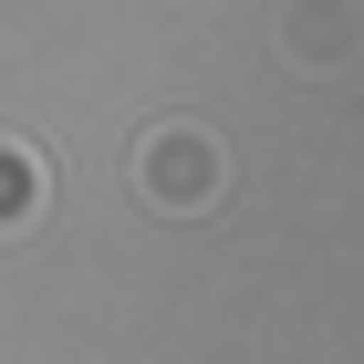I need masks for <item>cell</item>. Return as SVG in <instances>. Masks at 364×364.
<instances>
[{"label": "cell", "instance_id": "1", "mask_svg": "<svg viewBox=\"0 0 364 364\" xmlns=\"http://www.w3.org/2000/svg\"><path fill=\"white\" fill-rule=\"evenodd\" d=\"M125 177H136V198L156 219H208L229 198V146L208 136L198 114H156L136 136V156H125Z\"/></svg>", "mask_w": 364, "mask_h": 364}, {"label": "cell", "instance_id": "2", "mask_svg": "<svg viewBox=\"0 0 364 364\" xmlns=\"http://www.w3.org/2000/svg\"><path fill=\"white\" fill-rule=\"evenodd\" d=\"M281 63H302V73H343L354 63V0H281Z\"/></svg>", "mask_w": 364, "mask_h": 364}, {"label": "cell", "instance_id": "3", "mask_svg": "<svg viewBox=\"0 0 364 364\" xmlns=\"http://www.w3.org/2000/svg\"><path fill=\"white\" fill-rule=\"evenodd\" d=\"M42 208H53V167H42V146H31V136H0V240L42 229Z\"/></svg>", "mask_w": 364, "mask_h": 364}]
</instances>
